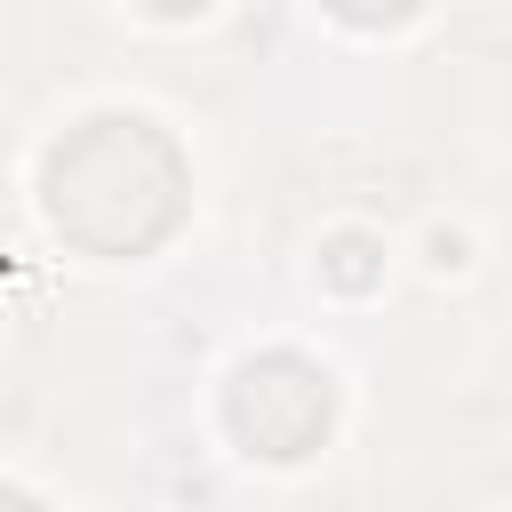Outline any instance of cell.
I'll return each instance as SVG.
<instances>
[{"instance_id": "5b68a950", "label": "cell", "mask_w": 512, "mask_h": 512, "mask_svg": "<svg viewBox=\"0 0 512 512\" xmlns=\"http://www.w3.org/2000/svg\"><path fill=\"white\" fill-rule=\"evenodd\" d=\"M144 8H152V16H200L208 0H144Z\"/></svg>"}, {"instance_id": "3957f363", "label": "cell", "mask_w": 512, "mask_h": 512, "mask_svg": "<svg viewBox=\"0 0 512 512\" xmlns=\"http://www.w3.org/2000/svg\"><path fill=\"white\" fill-rule=\"evenodd\" d=\"M328 280H336V288H368V280H376V248H368L360 232L328 240Z\"/></svg>"}, {"instance_id": "6da1fadb", "label": "cell", "mask_w": 512, "mask_h": 512, "mask_svg": "<svg viewBox=\"0 0 512 512\" xmlns=\"http://www.w3.org/2000/svg\"><path fill=\"white\" fill-rule=\"evenodd\" d=\"M48 216H56L64 240H80L96 256H136L184 216V160L152 120L104 112V120H88L56 144Z\"/></svg>"}, {"instance_id": "277c9868", "label": "cell", "mask_w": 512, "mask_h": 512, "mask_svg": "<svg viewBox=\"0 0 512 512\" xmlns=\"http://www.w3.org/2000/svg\"><path fill=\"white\" fill-rule=\"evenodd\" d=\"M328 8H336L344 24H400L416 0H328Z\"/></svg>"}, {"instance_id": "7a4b0ae2", "label": "cell", "mask_w": 512, "mask_h": 512, "mask_svg": "<svg viewBox=\"0 0 512 512\" xmlns=\"http://www.w3.org/2000/svg\"><path fill=\"white\" fill-rule=\"evenodd\" d=\"M232 432L256 448V456H280V464H296V456H312L320 448V432H328V376L312 368V360H296V352H264V360H248L240 376H232Z\"/></svg>"}]
</instances>
